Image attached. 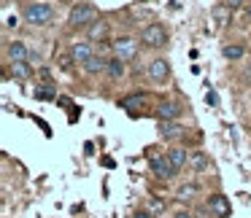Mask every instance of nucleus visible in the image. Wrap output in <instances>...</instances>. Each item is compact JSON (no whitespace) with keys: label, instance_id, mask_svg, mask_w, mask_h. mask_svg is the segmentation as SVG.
Masks as SVG:
<instances>
[{"label":"nucleus","instance_id":"f257e3e1","mask_svg":"<svg viewBox=\"0 0 251 218\" xmlns=\"http://www.w3.org/2000/svg\"><path fill=\"white\" fill-rule=\"evenodd\" d=\"M54 6L51 3H41V0H33V3H25L22 8V19L30 24V27H46V24L54 22Z\"/></svg>","mask_w":251,"mask_h":218},{"label":"nucleus","instance_id":"f03ea898","mask_svg":"<svg viewBox=\"0 0 251 218\" xmlns=\"http://www.w3.org/2000/svg\"><path fill=\"white\" fill-rule=\"evenodd\" d=\"M100 19L98 8L92 3H73L71 6V14H68V30H87L89 24H95Z\"/></svg>","mask_w":251,"mask_h":218},{"label":"nucleus","instance_id":"7ed1b4c3","mask_svg":"<svg viewBox=\"0 0 251 218\" xmlns=\"http://www.w3.org/2000/svg\"><path fill=\"white\" fill-rule=\"evenodd\" d=\"M141 46H146V49L157 51V49H165V44H168V27H165L162 22H149L146 27L141 30Z\"/></svg>","mask_w":251,"mask_h":218},{"label":"nucleus","instance_id":"20e7f679","mask_svg":"<svg viewBox=\"0 0 251 218\" xmlns=\"http://www.w3.org/2000/svg\"><path fill=\"white\" fill-rule=\"evenodd\" d=\"M111 49H114V57H119V60H125V62H132L138 57V49H141V38L119 35V38H114Z\"/></svg>","mask_w":251,"mask_h":218},{"label":"nucleus","instance_id":"39448f33","mask_svg":"<svg viewBox=\"0 0 251 218\" xmlns=\"http://www.w3.org/2000/svg\"><path fill=\"white\" fill-rule=\"evenodd\" d=\"M149 170H151L154 178H159V180H173L176 173H178V170L170 164L168 153H151V159H149Z\"/></svg>","mask_w":251,"mask_h":218},{"label":"nucleus","instance_id":"423d86ee","mask_svg":"<svg viewBox=\"0 0 251 218\" xmlns=\"http://www.w3.org/2000/svg\"><path fill=\"white\" fill-rule=\"evenodd\" d=\"M205 210L211 218H229V213H232V207H229V199L224 194H211L205 202Z\"/></svg>","mask_w":251,"mask_h":218},{"label":"nucleus","instance_id":"0eeeda50","mask_svg":"<svg viewBox=\"0 0 251 218\" xmlns=\"http://www.w3.org/2000/svg\"><path fill=\"white\" fill-rule=\"evenodd\" d=\"M149 78H151L154 84H168L170 81V62L165 60V57H154V60L149 62Z\"/></svg>","mask_w":251,"mask_h":218},{"label":"nucleus","instance_id":"6e6552de","mask_svg":"<svg viewBox=\"0 0 251 218\" xmlns=\"http://www.w3.org/2000/svg\"><path fill=\"white\" fill-rule=\"evenodd\" d=\"M157 132H159V137H162V140L173 143V140H181V137L186 135V127L178 124V121H159Z\"/></svg>","mask_w":251,"mask_h":218},{"label":"nucleus","instance_id":"1a4fd4ad","mask_svg":"<svg viewBox=\"0 0 251 218\" xmlns=\"http://www.w3.org/2000/svg\"><path fill=\"white\" fill-rule=\"evenodd\" d=\"M33 51L25 46V41H8L6 44V60L8 62H30Z\"/></svg>","mask_w":251,"mask_h":218},{"label":"nucleus","instance_id":"9d476101","mask_svg":"<svg viewBox=\"0 0 251 218\" xmlns=\"http://www.w3.org/2000/svg\"><path fill=\"white\" fill-rule=\"evenodd\" d=\"M71 54H73V60H76V65H84V62L95 54L92 41H76V44H71Z\"/></svg>","mask_w":251,"mask_h":218},{"label":"nucleus","instance_id":"9b49d317","mask_svg":"<svg viewBox=\"0 0 251 218\" xmlns=\"http://www.w3.org/2000/svg\"><path fill=\"white\" fill-rule=\"evenodd\" d=\"M108 33H111V27H108V22H103V19H98L95 24H89L87 27V41H92V44H105L108 41Z\"/></svg>","mask_w":251,"mask_h":218},{"label":"nucleus","instance_id":"f8f14e48","mask_svg":"<svg viewBox=\"0 0 251 218\" xmlns=\"http://www.w3.org/2000/svg\"><path fill=\"white\" fill-rule=\"evenodd\" d=\"M105 67H108V60H103L100 54H92L87 62L81 65V70L87 73L89 78H95V76H100V73H105Z\"/></svg>","mask_w":251,"mask_h":218},{"label":"nucleus","instance_id":"ddd939ff","mask_svg":"<svg viewBox=\"0 0 251 218\" xmlns=\"http://www.w3.org/2000/svg\"><path fill=\"white\" fill-rule=\"evenodd\" d=\"M105 76L111 81H122L127 76V62L119 60V57H108V67H105Z\"/></svg>","mask_w":251,"mask_h":218},{"label":"nucleus","instance_id":"4468645a","mask_svg":"<svg viewBox=\"0 0 251 218\" xmlns=\"http://www.w3.org/2000/svg\"><path fill=\"white\" fill-rule=\"evenodd\" d=\"M165 153H168L170 164H173V167L178 170V173L186 167V164H189V151H186V148H181V146H173L170 151H165Z\"/></svg>","mask_w":251,"mask_h":218},{"label":"nucleus","instance_id":"2eb2a0df","mask_svg":"<svg viewBox=\"0 0 251 218\" xmlns=\"http://www.w3.org/2000/svg\"><path fill=\"white\" fill-rule=\"evenodd\" d=\"M181 116V105L178 103H159L157 108V119L159 121H176Z\"/></svg>","mask_w":251,"mask_h":218},{"label":"nucleus","instance_id":"dca6fc26","mask_svg":"<svg viewBox=\"0 0 251 218\" xmlns=\"http://www.w3.org/2000/svg\"><path fill=\"white\" fill-rule=\"evenodd\" d=\"M176 196H178V202H195L197 196H200V186L197 183H181L178 189H176Z\"/></svg>","mask_w":251,"mask_h":218},{"label":"nucleus","instance_id":"f3484780","mask_svg":"<svg viewBox=\"0 0 251 218\" xmlns=\"http://www.w3.org/2000/svg\"><path fill=\"white\" fill-rule=\"evenodd\" d=\"M8 73H11V78H17V81H27L33 67H30V62H8Z\"/></svg>","mask_w":251,"mask_h":218},{"label":"nucleus","instance_id":"a211bd4d","mask_svg":"<svg viewBox=\"0 0 251 218\" xmlns=\"http://www.w3.org/2000/svg\"><path fill=\"white\" fill-rule=\"evenodd\" d=\"M222 54H224V60L238 62V60H243V57H246V49L240 44H229V46H224V49H222Z\"/></svg>","mask_w":251,"mask_h":218},{"label":"nucleus","instance_id":"6ab92c4d","mask_svg":"<svg viewBox=\"0 0 251 218\" xmlns=\"http://www.w3.org/2000/svg\"><path fill=\"white\" fill-rule=\"evenodd\" d=\"M189 167L195 170V173H202V170L208 167V159H205V153H202V151H197L195 156H189Z\"/></svg>","mask_w":251,"mask_h":218},{"label":"nucleus","instance_id":"aec40b11","mask_svg":"<svg viewBox=\"0 0 251 218\" xmlns=\"http://www.w3.org/2000/svg\"><path fill=\"white\" fill-rule=\"evenodd\" d=\"M57 65H60V70H62V73H71V70H73V65H76V60H73L71 51H65V54L57 57Z\"/></svg>","mask_w":251,"mask_h":218},{"label":"nucleus","instance_id":"412c9836","mask_svg":"<svg viewBox=\"0 0 251 218\" xmlns=\"http://www.w3.org/2000/svg\"><path fill=\"white\" fill-rule=\"evenodd\" d=\"M213 19H216L219 24H227L229 19H232V11H229V8L222 3V6H216V8H213Z\"/></svg>","mask_w":251,"mask_h":218},{"label":"nucleus","instance_id":"4be33fe9","mask_svg":"<svg viewBox=\"0 0 251 218\" xmlns=\"http://www.w3.org/2000/svg\"><path fill=\"white\" fill-rule=\"evenodd\" d=\"M141 103H146V97L143 94H132V97L122 100V108H132V105H141Z\"/></svg>","mask_w":251,"mask_h":218},{"label":"nucleus","instance_id":"5701e85b","mask_svg":"<svg viewBox=\"0 0 251 218\" xmlns=\"http://www.w3.org/2000/svg\"><path fill=\"white\" fill-rule=\"evenodd\" d=\"M222 3L229 8V11H240L243 6H249V0H222Z\"/></svg>","mask_w":251,"mask_h":218},{"label":"nucleus","instance_id":"b1692460","mask_svg":"<svg viewBox=\"0 0 251 218\" xmlns=\"http://www.w3.org/2000/svg\"><path fill=\"white\" fill-rule=\"evenodd\" d=\"M35 97H38V100H51V97H54V92H51V89H35Z\"/></svg>","mask_w":251,"mask_h":218},{"label":"nucleus","instance_id":"393cba45","mask_svg":"<svg viewBox=\"0 0 251 218\" xmlns=\"http://www.w3.org/2000/svg\"><path fill=\"white\" fill-rule=\"evenodd\" d=\"M173 218H195V216H192L189 210H176V213H173Z\"/></svg>","mask_w":251,"mask_h":218},{"label":"nucleus","instance_id":"a878e982","mask_svg":"<svg viewBox=\"0 0 251 218\" xmlns=\"http://www.w3.org/2000/svg\"><path fill=\"white\" fill-rule=\"evenodd\" d=\"M6 27H17V17H8L6 19Z\"/></svg>","mask_w":251,"mask_h":218},{"label":"nucleus","instance_id":"bb28decb","mask_svg":"<svg viewBox=\"0 0 251 218\" xmlns=\"http://www.w3.org/2000/svg\"><path fill=\"white\" fill-rule=\"evenodd\" d=\"M135 218H151V213H149V210H141V213H135Z\"/></svg>","mask_w":251,"mask_h":218},{"label":"nucleus","instance_id":"cd10ccee","mask_svg":"<svg viewBox=\"0 0 251 218\" xmlns=\"http://www.w3.org/2000/svg\"><path fill=\"white\" fill-rule=\"evenodd\" d=\"M60 3H68V6H73V0H60Z\"/></svg>","mask_w":251,"mask_h":218},{"label":"nucleus","instance_id":"c85d7f7f","mask_svg":"<svg viewBox=\"0 0 251 218\" xmlns=\"http://www.w3.org/2000/svg\"><path fill=\"white\" fill-rule=\"evenodd\" d=\"M249 84H251V73H249Z\"/></svg>","mask_w":251,"mask_h":218},{"label":"nucleus","instance_id":"c756f323","mask_svg":"<svg viewBox=\"0 0 251 218\" xmlns=\"http://www.w3.org/2000/svg\"><path fill=\"white\" fill-rule=\"evenodd\" d=\"M249 6H251V0H249Z\"/></svg>","mask_w":251,"mask_h":218}]
</instances>
